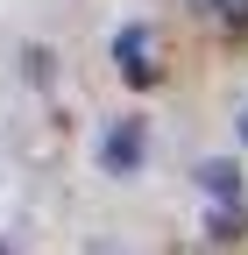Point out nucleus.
Instances as JSON below:
<instances>
[{"mask_svg":"<svg viewBox=\"0 0 248 255\" xmlns=\"http://www.w3.org/2000/svg\"><path fill=\"white\" fill-rule=\"evenodd\" d=\"M206 234H213V241H241V234H248L241 206H213V213H206Z\"/></svg>","mask_w":248,"mask_h":255,"instance_id":"20e7f679","label":"nucleus"},{"mask_svg":"<svg viewBox=\"0 0 248 255\" xmlns=\"http://www.w3.org/2000/svg\"><path fill=\"white\" fill-rule=\"evenodd\" d=\"M21 78H28V85H50V78H57V57H50L43 43H28V50H21Z\"/></svg>","mask_w":248,"mask_h":255,"instance_id":"39448f33","label":"nucleus"},{"mask_svg":"<svg viewBox=\"0 0 248 255\" xmlns=\"http://www.w3.org/2000/svg\"><path fill=\"white\" fill-rule=\"evenodd\" d=\"M234 142H241V149H248V100H241V107H234Z\"/></svg>","mask_w":248,"mask_h":255,"instance_id":"0eeeda50","label":"nucleus"},{"mask_svg":"<svg viewBox=\"0 0 248 255\" xmlns=\"http://www.w3.org/2000/svg\"><path fill=\"white\" fill-rule=\"evenodd\" d=\"M100 170L107 177H142V163H149V121H135V114H121V121H107V135H100Z\"/></svg>","mask_w":248,"mask_h":255,"instance_id":"f257e3e1","label":"nucleus"},{"mask_svg":"<svg viewBox=\"0 0 248 255\" xmlns=\"http://www.w3.org/2000/svg\"><path fill=\"white\" fill-rule=\"evenodd\" d=\"M0 255H14V248H7V241H0Z\"/></svg>","mask_w":248,"mask_h":255,"instance_id":"6e6552de","label":"nucleus"},{"mask_svg":"<svg viewBox=\"0 0 248 255\" xmlns=\"http://www.w3.org/2000/svg\"><path fill=\"white\" fill-rule=\"evenodd\" d=\"M192 184H199V199H213V206H241V191H248V177H241L234 156H199Z\"/></svg>","mask_w":248,"mask_h":255,"instance_id":"7ed1b4c3","label":"nucleus"},{"mask_svg":"<svg viewBox=\"0 0 248 255\" xmlns=\"http://www.w3.org/2000/svg\"><path fill=\"white\" fill-rule=\"evenodd\" d=\"M114 64H121V78H128L135 92H142V85H156V36H149L142 21H128V28L114 36Z\"/></svg>","mask_w":248,"mask_h":255,"instance_id":"f03ea898","label":"nucleus"},{"mask_svg":"<svg viewBox=\"0 0 248 255\" xmlns=\"http://www.w3.org/2000/svg\"><path fill=\"white\" fill-rule=\"evenodd\" d=\"M206 7H213V21L227 36H248V0H206Z\"/></svg>","mask_w":248,"mask_h":255,"instance_id":"423d86ee","label":"nucleus"}]
</instances>
